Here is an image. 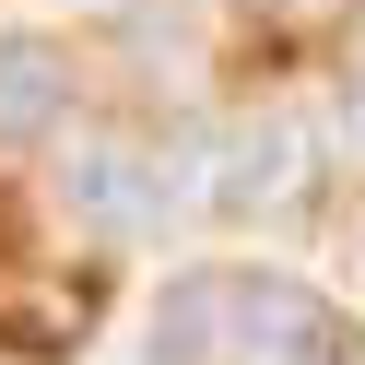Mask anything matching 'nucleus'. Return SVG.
Returning <instances> with one entry per match:
<instances>
[{
	"instance_id": "obj_6",
	"label": "nucleus",
	"mask_w": 365,
	"mask_h": 365,
	"mask_svg": "<svg viewBox=\"0 0 365 365\" xmlns=\"http://www.w3.org/2000/svg\"><path fill=\"white\" fill-rule=\"evenodd\" d=\"M341 153H354V165H365V83H354V95H341Z\"/></svg>"
},
{
	"instance_id": "obj_5",
	"label": "nucleus",
	"mask_w": 365,
	"mask_h": 365,
	"mask_svg": "<svg viewBox=\"0 0 365 365\" xmlns=\"http://www.w3.org/2000/svg\"><path fill=\"white\" fill-rule=\"evenodd\" d=\"M153 365H224V271H189L153 318Z\"/></svg>"
},
{
	"instance_id": "obj_7",
	"label": "nucleus",
	"mask_w": 365,
	"mask_h": 365,
	"mask_svg": "<svg viewBox=\"0 0 365 365\" xmlns=\"http://www.w3.org/2000/svg\"><path fill=\"white\" fill-rule=\"evenodd\" d=\"M95 12H118V0H95Z\"/></svg>"
},
{
	"instance_id": "obj_4",
	"label": "nucleus",
	"mask_w": 365,
	"mask_h": 365,
	"mask_svg": "<svg viewBox=\"0 0 365 365\" xmlns=\"http://www.w3.org/2000/svg\"><path fill=\"white\" fill-rule=\"evenodd\" d=\"M59 95H71V59H59L48 36H0V142L48 130V118H59Z\"/></svg>"
},
{
	"instance_id": "obj_1",
	"label": "nucleus",
	"mask_w": 365,
	"mask_h": 365,
	"mask_svg": "<svg viewBox=\"0 0 365 365\" xmlns=\"http://www.w3.org/2000/svg\"><path fill=\"white\" fill-rule=\"evenodd\" d=\"M307 153H318V130L294 118V106H247V118H212L200 189H212V212L259 224V212H283V200L307 189Z\"/></svg>"
},
{
	"instance_id": "obj_2",
	"label": "nucleus",
	"mask_w": 365,
	"mask_h": 365,
	"mask_svg": "<svg viewBox=\"0 0 365 365\" xmlns=\"http://www.w3.org/2000/svg\"><path fill=\"white\" fill-rule=\"evenodd\" d=\"M224 365H341V318L283 271H224Z\"/></svg>"
},
{
	"instance_id": "obj_3",
	"label": "nucleus",
	"mask_w": 365,
	"mask_h": 365,
	"mask_svg": "<svg viewBox=\"0 0 365 365\" xmlns=\"http://www.w3.org/2000/svg\"><path fill=\"white\" fill-rule=\"evenodd\" d=\"M59 212H71L83 236H142V224H165L153 153L130 142V130H83V142L59 153Z\"/></svg>"
}]
</instances>
